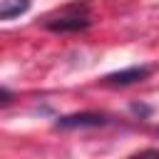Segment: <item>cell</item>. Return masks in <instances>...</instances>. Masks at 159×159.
<instances>
[{
	"instance_id": "obj_1",
	"label": "cell",
	"mask_w": 159,
	"mask_h": 159,
	"mask_svg": "<svg viewBox=\"0 0 159 159\" xmlns=\"http://www.w3.org/2000/svg\"><path fill=\"white\" fill-rule=\"evenodd\" d=\"M109 122L107 114L102 112H75V114H65L55 122L57 129H77V127H104Z\"/></svg>"
},
{
	"instance_id": "obj_2",
	"label": "cell",
	"mask_w": 159,
	"mask_h": 159,
	"mask_svg": "<svg viewBox=\"0 0 159 159\" xmlns=\"http://www.w3.org/2000/svg\"><path fill=\"white\" fill-rule=\"evenodd\" d=\"M149 75H152V67L134 65V67H127V70H119V72L107 75V77H104V82H107V84H119V87H124V84L142 82V80H147Z\"/></svg>"
},
{
	"instance_id": "obj_4",
	"label": "cell",
	"mask_w": 159,
	"mask_h": 159,
	"mask_svg": "<svg viewBox=\"0 0 159 159\" xmlns=\"http://www.w3.org/2000/svg\"><path fill=\"white\" fill-rule=\"evenodd\" d=\"M30 10V0H0V20L20 17Z\"/></svg>"
},
{
	"instance_id": "obj_3",
	"label": "cell",
	"mask_w": 159,
	"mask_h": 159,
	"mask_svg": "<svg viewBox=\"0 0 159 159\" xmlns=\"http://www.w3.org/2000/svg\"><path fill=\"white\" fill-rule=\"evenodd\" d=\"M89 25V17L87 15H62V17H57V20H50L47 22V27L50 30H55V32H77V30H84Z\"/></svg>"
},
{
	"instance_id": "obj_5",
	"label": "cell",
	"mask_w": 159,
	"mask_h": 159,
	"mask_svg": "<svg viewBox=\"0 0 159 159\" xmlns=\"http://www.w3.org/2000/svg\"><path fill=\"white\" fill-rule=\"evenodd\" d=\"M132 112H134V114H142V117L152 114V109H149V107H142V104H132Z\"/></svg>"
}]
</instances>
